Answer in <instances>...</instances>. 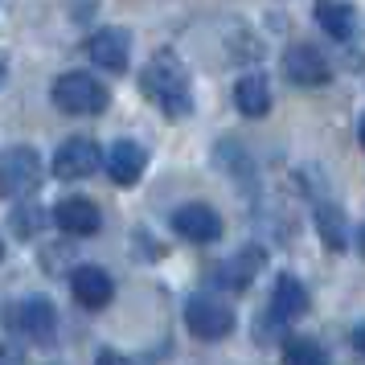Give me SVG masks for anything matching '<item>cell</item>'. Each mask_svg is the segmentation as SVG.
Instances as JSON below:
<instances>
[{"label": "cell", "instance_id": "52a82bcc", "mask_svg": "<svg viewBox=\"0 0 365 365\" xmlns=\"http://www.w3.org/2000/svg\"><path fill=\"white\" fill-rule=\"evenodd\" d=\"M95 168H99V144L86 140V135H74V140H66L62 148L53 152V173L62 181H83Z\"/></svg>", "mask_w": 365, "mask_h": 365}, {"label": "cell", "instance_id": "7a4b0ae2", "mask_svg": "<svg viewBox=\"0 0 365 365\" xmlns=\"http://www.w3.org/2000/svg\"><path fill=\"white\" fill-rule=\"evenodd\" d=\"M53 103H58L66 115H103L107 103H111V91H107L95 74L74 70V74H62V78L53 83Z\"/></svg>", "mask_w": 365, "mask_h": 365}, {"label": "cell", "instance_id": "7c38bea8", "mask_svg": "<svg viewBox=\"0 0 365 365\" xmlns=\"http://www.w3.org/2000/svg\"><path fill=\"white\" fill-rule=\"evenodd\" d=\"M304 312H308V287L296 275H279L275 279V292H271V320L275 324H292Z\"/></svg>", "mask_w": 365, "mask_h": 365}, {"label": "cell", "instance_id": "d6986e66", "mask_svg": "<svg viewBox=\"0 0 365 365\" xmlns=\"http://www.w3.org/2000/svg\"><path fill=\"white\" fill-rule=\"evenodd\" d=\"M41 226H46V214L37 210L34 201H21L17 210H13V217H9V230L17 234V238H34Z\"/></svg>", "mask_w": 365, "mask_h": 365}, {"label": "cell", "instance_id": "e0dca14e", "mask_svg": "<svg viewBox=\"0 0 365 365\" xmlns=\"http://www.w3.org/2000/svg\"><path fill=\"white\" fill-rule=\"evenodd\" d=\"M316 222H320V238H324V247H329V250H345L349 226H345V214H341L332 201H320V210H316Z\"/></svg>", "mask_w": 365, "mask_h": 365}, {"label": "cell", "instance_id": "277c9868", "mask_svg": "<svg viewBox=\"0 0 365 365\" xmlns=\"http://www.w3.org/2000/svg\"><path fill=\"white\" fill-rule=\"evenodd\" d=\"M37 181H41V160H37L34 148H9L4 160H0V185L9 197H25L34 193Z\"/></svg>", "mask_w": 365, "mask_h": 365}, {"label": "cell", "instance_id": "9a60e30c", "mask_svg": "<svg viewBox=\"0 0 365 365\" xmlns=\"http://www.w3.org/2000/svg\"><path fill=\"white\" fill-rule=\"evenodd\" d=\"M316 25L329 37H336V41H349L353 37V25H357L353 4H345V0H320L316 4Z\"/></svg>", "mask_w": 365, "mask_h": 365}, {"label": "cell", "instance_id": "6da1fadb", "mask_svg": "<svg viewBox=\"0 0 365 365\" xmlns=\"http://www.w3.org/2000/svg\"><path fill=\"white\" fill-rule=\"evenodd\" d=\"M140 91L148 95L152 107H160L165 115L185 119L189 107H193V95H189V70L173 50H160L148 58V66L140 74Z\"/></svg>", "mask_w": 365, "mask_h": 365}, {"label": "cell", "instance_id": "30bf717a", "mask_svg": "<svg viewBox=\"0 0 365 365\" xmlns=\"http://www.w3.org/2000/svg\"><path fill=\"white\" fill-rule=\"evenodd\" d=\"M86 53H91V62L103 70H123L128 66V58H132V34L128 29H99V34L86 41Z\"/></svg>", "mask_w": 365, "mask_h": 365}, {"label": "cell", "instance_id": "7402d4cb", "mask_svg": "<svg viewBox=\"0 0 365 365\" xmlns=\"http://www.w3.org/2000/svg\"><path fill=\"white\" fill-rule=\"evenodd\" d=\"M361 144H365V115H361Z\"/></svg>", "mask_w": 365, "mask_h": 365}, {"label": "cell", "instance_id": "ac0fdd59", "mask_svg": "<svg viewBox=\"0 0 365 365\" xmlns=\"http://www.w3.org/2000/svg\"><path fill=\"white\" fill-rule=\"evenodd\" d=\"M283 365H329V353L312 336H287L283 341Z\"/></svg>", "mask_w": 365, "mask_h": 365}, {"label": "cell", "instance_id": "44dd1931", "mask_svg": "<svg viewBox=\"0 0 365 365\" xmlns=\"http://www.w3.org/2000/svg\"><path fill=\"white\" fill-rule=\"evenodd\" d=\"M353 345H357V353H365V324L353 329Z\"/></svg>", "mask_w": 365, "mask_h": 365}, {"label": "cell", "instance_id": "5b68a950", "mask_svg": "<svg viewBox=\"0 0 365 365\" xmlns=\"http://www.w3.org/2000/svg\"><path fill=\"white\" fill-rule=\"evenodd\" d=\"M13 324H17V332H25L34 345H53L58 312H53V304L46 296H29V299H21V304H17Z\"/></svg>", "mask_w": 365, "mask_h": 365}, {"label": "cell", "instance_id": "8992f818", "mask_svg": "<svg viewBox=\"0 0 365 365\" xmlns=\"http://www.w3.org/2000/svg\"><path fill=\"white\" fill-rule=\"evenodd\" d=\"M173 230L181 234L185 242H201L205 247V242H217L222 238V217L205 201H189V205H181L173 214Z\"/></svg>", "mask_w": 365, "mask_h": 365}, {"label": "cell", "instance_id": "2e32d148", "mask_svg": "<svg viewBox=\"0 0 365 365\" xmlns=\"http://www.w3.org/2000/svg\"><path fill=\"white\" fill-rule=\"evenodd\" d=\"M259 267H263V255H259V250H242V255H234V259H226V263H222L217 283L238 292V287H247V283L255 279V271H259Z\"/></svg>", "mask_w": 365, "mask_h": 365}, {"label": "cell", "instance_id": "ffe728a7", "mask_svg": "<svg viewBox=\"0 0 365 365\" xmlns=\"http://www.w3.org/2000/svg\"><path fill=\"white\" fill-rule=\"evenodd\" d=\"M95 365H128V361H123V357H119L115 349H103L99 357H95Z\"/></svg>", "mask_w": 365, "mask_h": 365}, {"label": "cell", "instance_id": "8fae6325", "mask_svg": "<svg viewBox=\"0 0 365 365\" xmlns=\"http://www.w3.org/2000/svg\"><path fill=\"white\" fill-rule=\"evenodd\" d=\"M53 222L62 226L66 234H78V238H86V234L99 230V205L91 197H62L58 205H53Z\"/></svg>", "mask_w": 365, "mask_h": 365}, {"label": "cell", "instance_id": "3957f363", "mask_svg": "<svg viewBox=\"0 0 365 365\" xmlns=\"http://www.w3.org/2000/svg\"><path fill=\"white\" fill-rule=\"evenodd\" d=\"M185 324L197 341H222L234 329V308L217 296H193L185 304Z\"/></svg>", "mask_w": 365, "mask_h": 365}, {"label": "cell", "instance_id": "5bb4252c", "mask_svg": "<svg viewBox=\"0 0 365 365\" xmlns=\"http://www.w3.org/2000/svg\"><path fill=\"white\" fill-rule=\"evenodd\" d=\"M234 103H238V111L250 119H259L271 111V86H267L263 74H247V78H238L234 86Z\"/></svg>", "mask_w": 365, "mask_h": 365}, {"label": "cell", "instance_id": "4fadbf2b", "mask_svg": "<svg viewBox=\"0 0 365 365\" xmlns=\"http://www.w3.org/2000/svg\"><path fill=\"white\" fill-rule=\"evenodd\" d=\"M148 168V152L140 148L135 140H119L115 148L107 152V173L115 185H135Z\"/></svg>", "mask_w": 365, "mask_h": 365}, {"label": "cell", "instance_id": "ba28073f", "mask_svg": "<svg viewBox=\"0 0 365 365\" xmlns=\"http://www.w3.org/2000/svg\"><path fill=\"white\" fill-rule=\"evenodd\" d=\"M70 292H74V299L83 304V308H107L111 304V296H115V283H111V275L103 271V267L95 263H83L74 267V275H70Z\"/></svg>", "mask_w": 365, "mask_h": 365}, {"label": "cell", "instance_id": "9c48e42d", "mask_svg": "<svg viewBox=\"0 0 365 365\" xmlns=\"http://www.w3.org/2000/svg\"><path fill=\"white\" fill-rule=\"evenodd\" d=\"M283 74L299 86H320V83H329L332 70L316 46H304L299 41V46H287V53H283Z\"/></svg>", "mask_w": 365, "mask_h": 365}]
</instances>
